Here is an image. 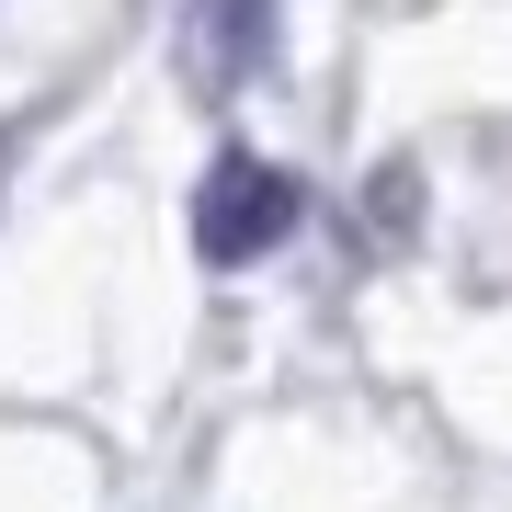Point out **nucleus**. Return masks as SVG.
<instances>
[{"instance_id": "f257e3e1", "label": "nucleus", "mask_w": 512, "mask_h": 512, "mask_svg": "<svg viewBox=\"0 0 512 512\" xmlns=\"http://www.w3.org/2000/svg\"><path fill=\"white\" fill-rule=\"evenodd\" d=\"M296 205H308V194H296V171L251 160V148H228V160L205 171V194H194V251L239 274V262H262V251L296 228Z\"/></svg>"}, {"instance_id": "f03ea898", "label": "nucleus", "mask_w": 512, "mask_h": 512, "mask_svg": "<svg viewBox=\"0 0 512 512\" xmlns=\"http://www.w3.org/2000/svg\"><path fill=\"white\" fill-rule=\"evenodd\" d=\"M274 57V0H183V69L194 92H239Z\"/></svg>"}]
</instances>
